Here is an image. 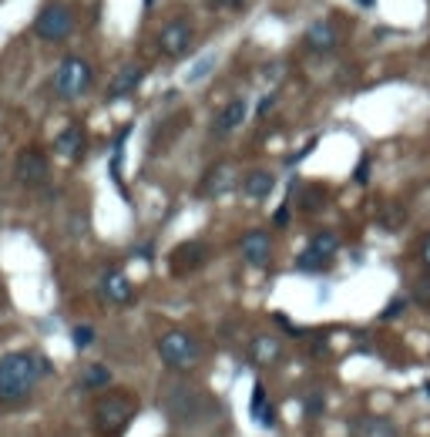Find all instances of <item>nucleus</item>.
<instances>
[{
	"label": "nucleus",
	"mask_w": 430,
	"mask_h": 437,
	"mask_svg": "<svg viewBox=\"0 0 430 437\" xmlns=\"http://www.w3.org/2000/svg\"><path fill=\"white\" fill-rule=\"evenodd\" d=\"M420 256H424V263H427V266H430V236L424 239V249H420Z\"/></svg>",
	"instance_id": "473e14b6"
},
{
	"label": "nucleus",
	"mask_w": 430,
	"mask_h": 437,
	"mask_svg": "<svg viewBox=\"0 0 430 437\" xmlns=\"http://www.w3.org/2000/svg\"><path fill=\"white\" fill-rule=\"evenodd\" d=\"M54 152L64 155V159H78L81 152H84V131H81V124H68L54 138Z\"/></svg>",
	"instance_id": "f3484780"
},
{
	"label": "nucleus",
	"mask_w": 430,
	"mask_h": 437,
	"mask_svg": "<svg viewBox=\"0 0 430 437\" xmlns=\"http://www.w3.org/2000/svg\"><path fill=\"white\" fill-rule=\"evenodd\" d=\"M47 373V360L21 350V354H7L0 357V400L3 403H21L34 394L40 377Z\"/></svg>",
	"instance_id": "f257e3e1"
},
{
	"label": "nucleus",
	"mask_w": 430,
	"mask_h": 437,
	"mask_svg": "<svg viewBox=\"0 0 430 437\" xmlns=\"http://www.w3.org/2000/svg\"><path fill=\"white\" fill-rule=\"evenodd\" d=\"M202 403H205V400H202L198 390L178 384V387H172V394H168V417L178 421V424H198V421H202V410H205Z\"/></svg>",
	"instance_id": "0eeeda50"
},
{
	"label": "nucleus",
	"mask_w": 430,
	"mask_h": 437,
	"mask_svg": "<svg viewBox=\"0 0 430 437\" xmlns=\"http://www.w3.org/2000/svg\"><path fill=\"white\" fill-rule=\"evenodd\" d=\"M336 249H340V239H336V233L319 229V233L310 239V246H306V252L299 256V263H296V266H299L303 273H319V269H326V266L333 263Z\"/></svg>",
	"instance_id": "423d86ee"
},
{
	"label": "nucleus",
	"mask_w": 430,
	"mask_h": 437,
	"mask_svg": "<svg viewBox=\"0 0 430 437\" xmlns=\"http://www.w3.org/2000/svg\"><path fill=\"white\" fill-rule=\"evenodd\" d=\"M158 357H161V363L168 370L185 373V370H192L198 360H202V343H198L189 330H168L158 340Z\"/></svg>",
	"instance_id": "f03ea898"
},
{
	"label": "nucleus",
	"mask_w": 430,
	"mask_h": 437,
	"mask_svg": "<svg viewBox=\"0 0 430 437\" xmlns=\"http://www.w3.org/2000/svg\"><path fill=\"white\" fill-rule=\"evenodd\" d=\"M81 387H84V390H108V387H111V370L101 367V363L84 367V373H81Z\"/></svg>",
	"instance_id": "412c9836"
},
{
	"label": "nucleus",
	"mask_w": 430,
	"mask_h": 437,
	"mask_svg": "<svg viewBox=\"0 0 430 437\" xmlns=\"http://www.w3.org/2000/svg\"><path fill=\"white\" fill-rule=\"evenodd\" d=\"M400 222H403V209H397V205H393V212H390V209L384 212V226H387V229H397Z\"/></svg>",
	"instance_id": "bb28decb"
},
{
	"label": "nucleus",
	"mask_w": 430,
	"mask_h": 437,
	"mask_svg": "<svg viewBox=\"0 0 430 437\" xmlns=\"http://www.w3.org/2000/svg\"><path fill=\"white\" fill-rule=\"evenodd\" d=\"M239 249H242V256H245L249 266H266L269 256H273V242H269V236L263 229H249L242 236V242H239Z\"/></svg>",
	"instance_id": "f8f14e48"
},
{
	"label": "nucleus",
	"mask_w": 430,
	"mask_h": 437,
	"mask_svg": "<svg viewBox=\"0 0 430 437\" xmlns=\"http://www.w3.org/2000/svg\"><path fill=\"white\" fill-rule=\"evenodd\" d=\"M215 3H239V0H215Z\"/></svg>",
	"instance_id": "72a5a7b5"
},
{
	"label": "nucleus",
	"mask_w": 430,
	"mask_h": 437,
	"mask_svg": "<svg viewBox=\"0 0 430 437\" xmlns=\"http://www.w3.org/2000/svg\"><path fill=\"white\" fill-rule=\"evenodd\" d=\"M356 437H397V427H393L387 417H363L353 424Z\"/></svg>",
	"instance_id": "aec40b11"
},
{
	"label": "nucleus",
	"mask_w": 430,
	"mask_h": 437,
	"mask_svg": "<svg viewBox=\"0 0 430 437\" xmlns=\"http://www.w3.org/2000/svg\"><path fill=\"white\" fill-rule=\"evenodd\" d=\"M212 64H215V54H209V57H205V61H198V64H196V71H189V81H192V84H196L198 78H205V75H209V71H212Z\"/></svg>",
	"instance_id": "a878e982"
},
{
	"label": "nucleus",
	"mask_w": 430,
	"mask_h": 437,
	"mask_svg": "<svg viewBox=\"0 0 430 437\" xmlns=\"http://www.w3.org/2000/svg\"><path fill=\"white\" fill-rule=\"evenodd\" d=\"M403 306H407V303H403V300H397V303H393V306H387V310H384L380 317H384V319H390V317H397V313H400Z\"/></svg>",
	"instance_id": "7c9ffc66"
},
{
	"label": "nucleus",
	"mask_w": 430,
	"mask_h": 437,
	"mask_svg": "<svg viewBox=\"0 0 430 437\" xmlns=\"http://www.w3.org/2000/svg\"><path fill=\"white\" fill-rule=\"evenodd\" d=\"M417 300H430V276L417 282Z\"/></svg>",
	"instance_id": "c85d7f7f"
},
{
	"label": "nucleus",
	"mask_w": 430,
	"mask_h": 437,
	"mask_svg": "<svg viewBox=\"0 0 430 437\" xmlns=\"http://www.w3.org/2000/svg\"><path fill=\"white\" fill-rule=\"evenodd\" d=\"M279 354H282V347H279L276 336H256L252 347H249V360H252L256 367H269V363H276Z\"/></svg>",
	"instance_id": "6ab92c4d"
},
{
	"label": "nucleus",
	"mask_w": 430,
	"mask_h": 437,
	"mask_svg": "<svg viewBox=\"0 0 430 437\" xmlns=\"http://www.w3.org/2000/svg\"><path fill=\"white\" fill-rule=\"evenodd\" d=\"M306 47L316 51V54H323V51H333L336 44H340V27H336V21H326V17H319L313 21L310 27H306Z\"/></svg>",
	"instance_id": "9b49d317"
},
{
	"label": "nucleus",
	"mask_w": 430,
	"mask_h": 437,
	"mask_svg": "<svg viewBox=\"0 0 430 437\" xmlns=\"http://www.w3.org/2000/svg\"><path fill=\"white\" fill-rule=\"evenodd\" d=\"M88 84H91V64L84 57H78V54H68L57 64V71H54V91H57V98H81L88 91Z\"/></svg>",
	"instance_id": "20e7f679"
},
{
	"label": "nucleus",
	"mask_w": 430,
	"mask_h": 437,
	"mask_svg": "<svg viewBox=\"0 0 430 437\" xmlns=\"http://www.w3.org/2000/svg\"><path fill=\"white\" fill-rule=\"evenodd\" d=\"M356 3H366V7H370V3H373V0H356Z\"/></svg>",
	"instance_id": "f704fd0d"
},
{
	"label": "nucleus",
	"mask_w": 430,
	"mask_h": 437,
	"mask_svg": "<svg viewBox=\"0 0 430 437\" xmlns=\"http://www.w3.org/2000/svg\"><path fill=\"white\" fill-rule=\"evenodd\" d=\"M235 185V172L229 161H215L205 175H202V185H198V196H205V199H219V196H226L229 189Z\"/></svg>",
	"instance_id": "9d476101"
},
{
	"label": "nucleus",
	"mask_w": 430,
	"mask_h": 437,
	"mask_svg": "<svg viewBox=\"0 0 430 437\" xmlns=\"http://www.w3.org/2000/svg\"><path fill=\"white\" fill-rule=\"evenodd\" d=\"M273 222H276V226H286V222H289V209H286V205H282V209H276Z\"/></svg>",
	"instance_id": "2f4dec72"
},
{
	"label": "nucleus",
	"mask_w": 430,
	"mask_h": 437,
	"mask_svg": "<svg viewBox=\"0 0 430 437\" xmlns=\"http://www.w3.org/2000/svg\"><path fill=\"white\" fill-rule=\"evenodd\" d=\"M75 31V14L64 3H44L34 17V34L40 40H64Z\"/></svg>",
	"instance_id": "39448f33"
},
{
	"label": "nucleus",
	"mask_w": 430,
	"mask_h": 437,
	"mask_svg": "<svg viewBox=\"0 0 430 437\" xmlns=\"http://www.w3.org/2000/svg\"><path fill=\"white\" fill-rule=\"evenodd\" d=\"M14 178L21 185H31V189H40L47 178H51V161L47 155H40L38 148H24L17 161H14Z\"/></svg>",
	"instance_id": "6e6552de"
},
{
	"label": "nucleus",
	"mask_w": 430,
	"mask_h": 437,
	"mask_svg": "<svg viewBox=\"0 0 430 437\" xmlns=\"http://www.w3.org/2000/svg\"><path fill=\"white\" fill-rule=\"evenodd\" d=\"M273 189H276V178H273V172H266V168H252V172L242 175V196L249 202L269 199Z\"/></svg>",
	"instance_id": "4468645a"
},
{
	"label": "nucleus",
	"mask_w": 430,
	"mask_h": 437,
	"mask_svg": "<svg viewBox=\"0 0 430 437\" xmlns=\"http://www.w3.org/2000/svg\"><path fill=\"white\" fill-rule=\"evenodd\" d=\"M202 259H205V246L202 242H185V246H178L172 252V269L175 273H189V269H196Z\"/></svg>",
	"instance_id": "a211bd4d"
},
{
	"label": "nucleus",
	"mask_w": 430,
	"mask_h": 437,
	"mask_svg": "<svg viewBox=\"0 0 430 437\" xmlns=\"http://www.w3.org/2000/svg\"><path fill=\"white\" fill-rule=\"evenodd\" d=\"M75 343H78L81 350H84V347H91V343H94V326H88V323L75 326Z\"/></svg>",
	"instance_id": "393cba45"
},
{
	"label": "nucleus",
	"mask_w": 430,
	"mask_h": 437,
	"mask_svg": "<svg viewBox=\"0 0 430 437\" xmlns=\"http://www.w3.org/2000/svg\"><path fill=\"white\" fill-rule=\"evenodd\" d=\"M192 44H196V31H192L189 21H172L158 34V51L165 57H185L192 51Z\"/></svg>",
	"instance_id": "1a4fd4ad"
},
{
	"label": "nucleus",
	"mask_w": 430,
	"mask_h": 437,
	"mask_svg": "<svg viewBox=\"0 0 430 437\" xmlns=\"http://www.w3.org/2000/svg\"><path fill=\"white\" fill-rule=\"evenodd\" d=\"M252 417L259 421V424H273V410H269V403H266V387L263 384H256V390H252Z\"/></svg>",
	"instance_id": "5701e85b"
},
{
	"label": "nucleus",
	"mask_w": 430,
	"mask_h": 437,
	"mask_svg": "<svg viewBox=\"0 0 430 437\" xmlns=\"http://www.w3.org/2000/svg\"><path fill=\"white\" fill-rule=\"evenodd\" d=\"M323 196H326V192H323L319 185H313V189L303 192V202H299V205H303L306 212H310V209H319V205H323Z\"/></svg>",
	"instance_id": "b1692460"
},
{
	"label": "nucleus",
	"mask_w": 430,
	"mask_h": 437,
	"mask_svg": "<svg viewBox=\"0 0 430 437\" xmlns=\"http://www.w3.org/2000/svg\"><path fill=\"white\" fill-rule=\"evenodd\" d=\"M242 121H245V101H242V98H232V101H229V105L215 115L212 131H215V135H229V131H235Z\"/></svg>",
	"instance_id": "dca6fc26"
},
{
	"label": "nucleus",
	"mask_w": 430,
	"mask_h": 437,
	"mask_svg": "<svg viewBox=\"0 0 430 437\" xmlns=\"http://www.w3.org/2000/svg\"><path fill=\"white\" fill-rule=\"evenodd\" d=\"M319 410H323V400H319V397H310V400H306V414H310V417H316Z\"/></svg>",
	"instance_id": "c756f323"
},
{
	"label": "nucleus",
	"mask_w": 430,
	"mask_h": 437,
	"mask_svg": "<svg viewBox=\"0 0 430 437\" xmlns=\"http://www.w3.org/2000/svg\"><path fill=\"white\" fill-rule=\"evenodd\" d=\"M135 417V400L128 394H105V397L94 403V427L105 431V434H118L128 421Z\"/></svg>",
	"instance_id": "7ed1b4c3"
},
{
	"label": "nucleus",
	"mask_w": 430,
	"mask_h": 437,
	"mask_svg": "<svg viewBox=\"0 0 430 437\" xmlns=\"http://www.w3.org/2000/svg\"><path fill=\"white\" fill-rule=\"evenodd\" d=\"M142 78H145V68H142V64H124L115 75V81L108 84V101H118V98L131 94V91L142 84Z\"/></svg>",
	"instance_id": "2eb2a0df"
},
{
	"label": "nucleus",
	"mask_w": 430,
	"mask_h": 437,
	"mask_svg": "<svg viewBox=\"0 0 430 437\" xmlns=\"http://www.w3.org/2000/svg\"><path fill=\"white\" fill-rule=\"evenodd\" d=\"M185 128V118L175 124V118L161 121L155 128V135H152V152H165V145H168V138H178V131Z\"/></svg>",
	"instance_id": "4be33fe9"
},
{
	"label": "nucleus",
	"mask_w": 430,
	"mask_h": 437,
	"mask_svg": "<svg viewBox=\"0 0 430 437\" xmlns=\"http://www.w3.org/2000/svg\"><path fill=\"white\" fill-rule=\"evenodd\" d=\"M353 178H356L360 185H366V182H370V161H366V159L360 161V165H356V172H353Z\"/></svg>",
	"instance_id": "cd10ccee"
},
{
	"label": "nucleus",
	"mask_w": 430,
	"mask_h": 437,
	"mask_svg": "<svg viewBox=\"0 0 430 437\" xmlns=\"http://www.w3.org/2000/svg\"><path fill=\"white\" fill-rule=\"evenodd\" d=\"M101 293H105L108 303H118V306H128L135 300V289H131V282H128V276L121 269H108L101 276Z\"/></svg>",
	"instance_id": "ddd939ff"
}]
</instances>
